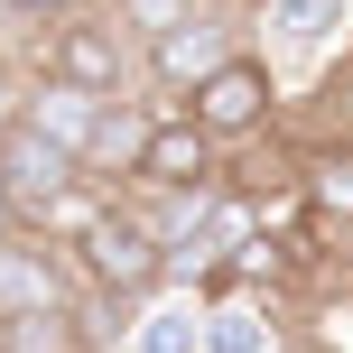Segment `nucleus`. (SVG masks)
Here are the masks:
<instances>
[{"mask_svg": "<svg viewBox=\"0 0 353 353\" xmlns=\"http://www.w3.org/2000/svg\"><path fill=\"white\" fill-rule=\"evenodd\" d=\"M65 270H74V288H103V298L140 307V298H159V279H168V242L149 232V214L130 205V195H112V205L65 242Z\"/></svg>", "mask_w": 353, "mask_h": 353, "instance_id": "f257e3e1", "label": "nucleus"}, {"mask_svg": "<svg viewBox=\"0 0 353 353\" xmlns=\"http://www.w3.org/2000/svg\"><path fill=\"white\" fill-rule=\"evenodd\" d=\"M176 112H186V121L205 130L214 149H251V140H270V130H279L288 93H279V74H270V56H251V47H242V56H223V65H214Z\"/></svg>", "mask_w": 353, "mask_h": 353, "instance_id": "f03ea898", "label": "nucleus"}, {"mask_svg": "<svg viewBox=\"0 0 353 353\" xmlns=\"http://www.w3.org/2000/svg\"><path fill=\"white\" fill-rule=\"evenodd\" d=\"M28 74H56V84H84V93H103V103H121V84L140 74V47H130V37L112 28V10L93 0V10L37 28V65Z\"/></svg>", "mask_w": 353, "mask_h": 353, "instance_id": "7ed1b4c3", "label": "nucleus"}, {"mask_svg": "<svg viewBox=\"0 0 353 353\" xmlns=\"http://www.w3.org/2000/svg\"><path fill=\"white\" fill-rule=\"evenodd\" d=\"M242 47H251V37H242V10H195V19H176L168 37H149V47H140V84L159 93L149 112L168 121V112L186 103V93L205 84L223 56H242Z\"/></svg>", "mask_w": 353, "mask_h": 353, "instance_id": "20e7f679", "label": "nucleus"}, {"mask_svg": "<svg viewBox=\"0 0 353 353\" xmlns=\"http://www.w3.org/2000/svg\"><path fill=\"white\" fill-rule=\"evenodd\" d=\"M74 176H84V168H74V159H65L56 140H37V130L19 121V112L0 121V195L19 205V223H28V232L47 223V205H56V195L74 186Z\"/></svg>", "mask_w": 353, "mask_h": 353, "instance_id": "39448f33", "label": "nucleus"}, {"mask_svg": "<svg viewBox=\"0 0 353 353\" xmlns=\"http://www.w3.org/2000/svg\"><path fill=\"white\" fill-rule=\"evenodd\" d=\"M130 186H223V149H214L186 112H168V121H149Z\"/></svg>", "mask_w": 353, "mask_h": 353, "instance_id": "423d86ee", "label": "nucleus"}, {"mask_svg": "<svg viewBox=\"0 0 353 353\" xmlns=\"http://www.w3.org/2000/svg\"><path fill=\"white\" fill-rule=\"evenodd\" d=\"M19 121H28L37 140H56L65 159H84L93 121H103V93H84V84H56V74H28V84H19Z\"/></svg>", "mask_w": 353, "mask_h": 353, "instance_id": "0eeeda50", "label": "nucleus"}, {"mask_svg": "<svg viewBox=\"0 0 353 353\" xmlns=\"http://www.w3.org/2000/svg\"><path fill=\"white\" fill-rule=\"evenodd\" d=\"M149 121H159L149 103H103V121H93V140H84V159H74V168H84L93 186H112V195H121V186H130V168H140Z\"/></svg>", "mask_w": 353, "mask_h": 353, "instance_id": "6e6552de", "label": "nucleus"}, {"mask_svg": "<svg viewBox=\"0 0 353 353\" xmlns=\"http://www.w3.org/2000/svg\"><path fill=\"white\" fill-rule=\"evenodd\" d=\"M195 353H279V335H270V298H251V288L205 298V307H195Z\"/></svg>", "mask_w": 353, "mask_h": 353, "instance_id": "1a4fd4ad", "label": "nucleus"}, {"mask_svg": "<svg viewBox=\"0 0 353 353\" xmlns=\"http://www.w3.org/2000/svg\"><path fill=\"white\" fill-rule=\"evenodd\" d=\"M298 195H307V214H325V223H353V140L298 149Z\"/></svg>", "mask_w": 353, "mask_h": 353, "instance_id": "9d476101", "label": "nucleus"}, {"mask_svg": "<svg viewBox=\"0 0 353 353\" xmlns=\"http://www.w3.org/2000/svg\"><path fill=\"white\" fill-rule=\"evenodd\" d=\"M195 307H205V298H140L121 353H195Z\"/></svg>", "mask_w": 353, "mask_h": 353, "instance_id": "9b49d317", "label": "nucleus"}, {"mask_svg": "<svg viewBox=\"0 0 353 353\" xmlns=\"http://www.w3.org/2000/svg\"><path fill=\"white\" fill-rule=\"evenodd\" d=\"M103 10H112V28H121L130 47H149V37H168L176 19H195L186 0H103Z\"/></svg>", "mask_w": 353, "mask_h": 353, "instance_id": "f8f14e48", "label": "nucleus"}, {"mask_svg": "<svg viewBox=\"0 0 353 353\" xmlns=\"http://www.w3.org/2000/svg\"><path fill=\"white\" fill-rule=\"evenodd\" d=\"M74 10H93V0H0V19H19V28H56Z\"/></svg>", "mask_w": 353, "mask_h": 353, "instance_id": "ddd939ff", "label": "nucleus"}, {"mask_svg": "<svg viewBox=\"0 0 353 353\" xmlns=\"http://www.w3.org/2000/svg\"><path fill=\"white\" fill-rule=\"evenodd\" d=\"M325 103H335V121H344V140H353V65L325 74Z\"/></svg>", "mask_w": 353, "mask_h": 353, "instance_id": "4468645a", "label": "nucleus"}, {"mask_svg": "<svg viewBox=\"0 0 353 353\" xmlns=\"http://www.w3.org/2000/svg\"><path fill=\"white\" fill-rule=\"evenodd\" d=\"M19 84H28V74H10V65H0V121L19 112Z\"/></svg>", "mask_w": 353, "mask_h": 353, "instance_id": "2eb2a0df", "label": "nucleus"}, {"mask_svg": "<svg viewBox=\"0 0 353 353\" xmlns=\"http://www.w3.org/2000/svg\"><path fill=\"white\" fill-rule=\"evenodd\" d=\"M19 232H28V223H19V205L0 195V242H19Z\"/></svg>", "mask_w": 353, "mask_h": 353, "instance_id": "dca6fc26", "label": "nucleus"}, {"mask_svg": "<svg viewBox=\"0 0 353 353\" xmlns=\"http://www.w3.org/2000/svg\"><path fill=\"white\" fill-rule=\"evenodd\" d=\"M186 10H242V0H186Z\"/></svg>", "mask_w": 353, "mask_h": 353, "instance_id": "f3484780", "label": "nucleus"}]
</instances>
